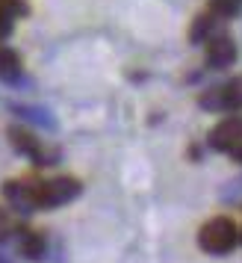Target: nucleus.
<instances>
[{
	"label": "nucleus",
	"instance_id": "15",
	"mask_svg": "<svg viewBox=\"0 0 242 263\" xmlns=\"http://www.w3.org/2000/svg\"><path fill=\"white\" fill-rule=\"evenodd\" d=\"M236 3H239V0H236Z\"/></svg>",
	"mask_w": 242,
	"mask_h": 263
},
{
	"label": "nucleus",
	"instance_id": "3",
	"mask_svg": "<svg viewBox=\"0 0 242 263\" xmlns=\"http://www.w3.org/2000/svg\"><path fill=\"white\" fill-rule=\"evenodd\" d=\"M201 107L204 109H221V112H233L242 107V80H230V83L210 89L201 95Z\"/></svg>",
	"mask_w": 242,
	"mask_h": 263
},
{
	"label": "nucleus",
	"instance_id": "9",
	"mask_svg": "<svg viewBox=\"0 0 242 263\" xmlns=\"http://www.w3.org/2000/svg\"><path fill=\"white\" fill-rule=\"evenodd\" d=\"M18 251L24 254L27 260H38V257L45 254V237L36 234V231H24V234L18 237Z\"/></svg>",
	"mask_w": 242,
	"mask_h": 263
},
{
	"label": "nucleus",
	"instance_id": "5",
	"mask_svg": "<svg viewBox=\"0 0 242 263\" xmlns=\"http://www.w3.org/2000/svg\"><path fill=\"white\" fill-rule=\"evenodd\" d=\"M242 142V119L239 116H230V119L218 121L213 133H210V148H216V151H233L236 145Z\"/></svg>",
	"mask_w": 242,
	"mask_h": 263
},
{
	"label": "nucleus",
	"instance_id": "13",
	"mask_svg": "<svg viewBox=\"0 0 242 263\" xmlns=\"http://www.w3.org/2000/svg\"><path fill=\"white\" fill-rule=\"evenodd\" d=\"M12 216L6 213V210H3V207H0V239H6L9 237V234H12Z\"/></svg>",
	"mask_w": 242,
	"mask_h": 263
},
{
	"label": "nucleus",
	"instance_id": "14",
	"mask_svg": "<svg viewBox=\"0 0 242 263\" xmlns=\"http://www.w3.org/2000/svg\"><path fill=\"white\" fill-rule=\"evenodd\" d=\"M230 154H233V157H236V160H239V163H242V142L236 145V148H233V151H230Z\"/></svg>",
	"mask_w": 242,
	"mask_h": 263
},
{
	"label": "nucleus",
	"instance_id": "6",
	"mask_svg": "<svg viewBox=\"0 0 242 263\" xmlns=\"http://www.w3.org/2000/svg\"><path fill=\"white\" fill-rule=\"evenodd\" d=\"M3 195L9 198L18 213H30L36 210V195H33V180H9L3 186Z\"/></svg>",
	"mask_w": 242,
	"mask_h": 263
},
{
	"label": "nucleus",
	"instance_id": "4",
	"mask_svg": "<svg viewBox=\"0 0 242 263\" xmlns=\"http://www.w3.org/2000/svg\"><path fill=\"white\" fill-rule=\"evenodd\" d=\"M9 139H12V145L21 151V154H27L36 166H50L53 160H56V151H45V145L38 142L33 133L21 130V127H12L9 130Z\"/></svg>",
	"mask_w": 242,
	"mask_h": 263
},
{
	"label": "nucleus",
	"instance_id": "2",
	"mask_svg": "<svg viewBox=\"0 0 242 263\" xmlns=\"http://www.w3.org/2000/svg\"><path fill=\"white\" fill-rule=\"evenodd\" d=\"M80 180L77 178H53V180H36L33 183V195H36V207H62V204L74 201L80 195Z\"/></svg>",
	"mask_w": 242,
	"mask_h": 263
},
{
	"label": "nucleus",
	"instance_id": "7",
	"mask_svg": "<svg viewBox=\"0 0 242 263\" xmlns=\"http://www.w3.org/2000/svg\"><path fill=\"white\" fill-rule=\"evenodd\" d=\"M233 60H236V48L228 36L207 39V65L210 68H228Z\"/></svg>",
	"mask_w": 242,
	"mask_h": 263
},
{
	"label": "nucleus",
	"instance_id": "1",
	"mask_svg": "<svg viewBox=\"0 0 242 263\" xmlns=\"http://www.w3.org/2000/svg\"><path fill=\"white\" fill-rule=\"evenodd\" d=\"M236 242H239V231H236V225L230 222L228 216L210 219V222L201 228V234H198V246H201L207 254H228V251H233Z\"/></svg>",
	"mask_w": 242,
	"mask_h": 263
},
{
	"label": "nucleus",
	"instance_id": "8",
	"mask_svg": "<svg viewBox=\"0 0 242 263\" xmlns=\"http://www.w3.org/2000/svg\"><path fill=\"white\" fill-rule=\"evenodd\" d=\"M21 60H18V53L12 48H6V45H0V80L3 83H18L21 80Z\"/></svg>",
	"mask_w": 242,
	"mask_h": 263
},
{
	"label": "nucleus",
	"instance_id": "10",
	"mask_svg": "<svg viewBox=\"0 0 242 263\" xmlns=\"http://www.w3.org/2000/svg\"><path fill=\"white\" fill-rule=\"evenodd\" d=\"M27 6L21 0H0V39L12 33V21L15 15H24Z\"/></svg>",
	"mask_w": 242,
	"mask_h": 263
},
{
	"label": "nucleus",
	"instance_id": "11",
	"mask_svg": "<svg viewBox=\"0 0 242 263\" xmlns=\"http://www.w3.org/2000/svg\"><path fill=\"white\" fill-rule=\"evenodd\" d=\"M213 27H216V18H213V15H201V18L195 21L189 39H192V42H201V39H207L210 33H213Z\"/></svg>",
	"mask_w": 242,
	"mask_h": 263
},
{
	"label": "nucleus",
	"instance_id": "12",
	"mask_svg": "<svg viewBox=\"0 0 242 263\" xmlns=\"http://www.w3.org/2000/svg\"><path fill=\"white\" fill-rule=\"evenodd\" d=\"M15 112H18V116H30L33 121H38V124H45V127H53V121H50V116L45 112V109H33V107H15Z\"/></svg>",
	"mask_w": 242,
	"mask_h": 263
}]
</instances>
